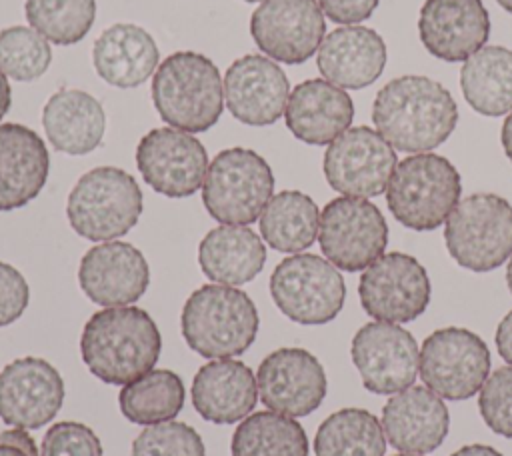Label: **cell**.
<instances>
[{
    "label": "cell",
    "mask_w": 512,
    "mask_h": 456,
    "mask_svg": "<svg viewBox=\"0 0 512 456\" xmlns=\"http://www.w3.org/2000/svg\"><path fill=\"white\" fill-rule=\"evenodd\" d=\"M264 262L266 246L248 226H216L198 244L200 270L214 284H246L262 272Z\"/></svg>",
    "instance_id": "cell-29"
},
{
    "label": "cell",
    "mask_w": 512,
    "mask_h": 456,
    "mask_svg": "<svg viewBox=\"0 0 512 456\" xmlns=\"http://www.w3.org/2000/svg\"><path fill=\"white\" fill-rule=\"evenodd\" d=\"M42 126L48 142L58 152L82 156L100 146L106 130V112L92 94L60 88L44 104Z\"/></svg>",
    "instance_id": "cell-27"
},
{
    "label": "cell",
    "mask_w": 512,
    "mask_h": 456,
    "mask_svg": "<svg viewBox=\"0 0 512 456\" xmlns=\"http://www.w3.org/2000/svg\"><path fill=\"white\" fill-rule=\"evenodd\" d=\"M30 26L56 46L80 42L96 18V0H26Z\"/></svg>",
    "instance_id": "cell-35"
},
{
    "label": "cell",
    "mask_w": 512,
    "mask_h": 456,
    "mask_svg": "<svg viewBox=\"0 0 512 456\" xmlns=\"http://www.w3.org/2000/svg\"><path fill=\"white\" fill-rule=\"evenodd\" d=\"M460 88L478 114H508L512 110V50L504 46L476 50L462 64Z\"/></svg>",
    "instance_id": "cell-30"
},
{
    "label": "cell",
    "mask_w": 512,
    "mask_h": 456,
    "mask_svg": "<svg viewBox=\"0 0 512 456\" xmlns=\"http://www.w3.org/2000/svg\"><path fill=\"white\" fill-rule=\"evenodd\" d=\"M260 326L252 298L234 286L204 284L184 302L180 328L186 344L202 358H234L256 340Z\"/></svg>",
    "instance_id": "cell-4"
},
{
    "label": "cell",
    "mask_w": 512,
    "mask_h": 456,
    "mask_svg": "<svg viewBox=\"0 0 512 456\" xmlns=\"http://www.w3.org/2000/svg\"><path fill=\"white\" fill-rule=\"evenodd\" d=\"M478 410L486 426L504 436L512 438V366L494 370L478 396Z\"/></svg>",
    "instance_id": "cell-38"
},
{
    "label": "cell",
    "mask_w": 512,
    "mask_h": 456,
    "mask_svg": "<svg viewBox=\"0 0 512 456\" xmlns=\"http://www.w3.org/2000/svg\"><path fill=\"white\" fill-rule=\"evenodd\" d=\"M258 396L262 404L292 418L308 416L326 398L328 380L320 360L296 346L270 352L256 372Z\"/></svg>",
    "instance_id": "cell-17"
},
{
    "label": "cell",
    "mask_w": 512,
    "mask_h": 456,
    "mask_svg": "<svg viewBox=\"0 0 512 456\" xmlns=\"http://www.w3.org/2000/svg\"><path fill=\"white\" fill-rule=\"evenodd\" d=\"M186 402L182 378L166 368H152L140 378L122 386L118 406L126 420L152 426L174 420Z\"/></svg>",
    "instance_id": "cell-32"
},
{
    "label": "cell",
    "mask_w": 512,
    "mask_h": 456,
    "mask_svg": "<svg viewBox=\"0 0 512 456\" xmlns=\"http://www.w3.org/2000/svg\"><path fill=\"white\" fill-rule=\"evenodd\" d=\"M372 122L392 148L420 154L448 140L458 122V106L440 82L400 76L378 90Z\"/></svg>",
    "instance_id": "cell-1"
},
{
    "label": "cell",
    "mask_w": 512,
    "mask_h": 456,
    "mask_svg": "<svg viewBox=\"0 0 512 456\" xmlns=\"http://www.w3.org/2000/svg\"><path fill=\"white\" fill-rule=\"evenodd\" d=\"M380 424L396 450L426 454L446 440L450 414L442 398L428 386H408L384 404Z\"/></svg>",
    "instance_id": "cell-22"
},
{
    "label": "cell",
    "mask_w": 512,
    "mask_h": 456,
    "mask_svg": "<svg viewBox=\"0 0 512 456\" xmlns=\"http://www.w3.org/2000/svg\"><path fill=\"white\" fill-rule=\"evenodd\" d=\"M190 394L196 412L206 422L234 424L244 420L256 406V374L240 360H210L194 374Z\"/></svg>",
    "instance_id": "cell-24"
},
{
    "label": "cell",
    "mask_w": 512,
    "mask_h": 456,
    "mask_svg": "<svg viewBox=\"0 0 512 456\" xmlns=\"http://www.w3.org/2000/svg\"><path fill=\"white\" fill-rule=\"evenodd\" d=\"M424 48L438 60L464 62L490 36V16L482 0H426L418 16Z\"/></svg>",
    "instance_id": "cell-21"
},
{
    "label": "cell",
    "mask_w": 512,
    "mask_h": 456,
    "mask_svg": "<svg viewBox=\"0 0 512 456\" xmlns=\"http://www.w3.org/2000/svg\"><path fill=\"white\" fill-rule=\"evenodd\" d=\"M324 14L318 0H264L250 18L254 44L272 60L302 64L324 40Z\"/></svg>",
    "instance_id": "cell-16"
},
{
    "label": "cell",
    "mask_w": 512,
    "mask_h": 456,
    "mask_svg": "<svg viewBox=\"0 0 512 456\" xmlns=\"http://www.w3.org/2000/svg\"><path fill=\"white\" fill-rule=\"evenodd\" d=\"M318 242L322 254L338 270H366L386 250L388 224L370 200L340 196L320 212Z\"/></svg>",
    "instance_id": "cell-10"
},
{
    "label": "cell",
    "mask_w": 512,
    "mask_h": 456,
    "mask_svg": "<svg viewBox=\"0 0 512 456\" xmlns=\"http://www.w3.org/2000/svg\"><path fill=\"white\" fill-rule=\"evenodd\" d=\"M380 0H318L322 12L336 24H356L372 16Z\"/></svg>",
    "instance_id": "cell-41"
},
{
    "label": "cell",
    "mask_w": 512,
    "mask_h": 456,
    "mask_svg": "<svg viewBox=\"0 0 512 456\" xmlns=\"http://www.w3.org/2000/svg\"><path fill=\"white\" fill-rule=\"evenodd\" d=\"M136 166L154 192L168 198H188L204 184L208 154L190 132L154 128L136 146Z\"/></svg>",
    "instance_id": "cell-13"
},
{
    "label": "cell",
    "mask_w": 512,
    "mask_h": 456,
    "mask_svg": "<svg viewBox=\"0 0 512 456\" xmlns=\"http://www.w3.org/2000/svg\"><path fill=\"white\" fill-rule=\"evenodd\" d=\"M494 340H496V350L502 356V360H506L512 366V310L500 320Z\"/></svg>",
    "instance_id": "cell-43"
},
{
    "label": "cell",
    "mask_w": 512,
    "mask_h": 456,
    "mask_svg": "<svg viewBox=\"0 0 512 456\" xmlns=\"http://www.w3.org/2000/svg\"><path fill=\"white\" fill-rule=\"evenodd\" d=\"M450 456H502V454L496 448L486 446V444H468Z\"/></svg>",
    "instance_id": "cell-44"
},
{
    "label": "cell",
    "mask_w": 512,
    "mask_h": 456,
    "mask_svg": "<svg viewBox=\"0 0 512 456\" xmlns=\"http://www.w3.org/2000/svg\"><path fill=\"white\" fill-rule=\"evenodd\" d=\"M64 402V380L44 358L24 356L0 372V418L16 428L36 430L52 422Z\"/></svg>",
    "instance_id": "cell-18"
},
{
    "label": "cell",
    "mask_w": 512,
    "mask_h": 456,
    "mask_svg": "<svg viewBox=\"0 0 512 456\" xmlns=\"http://www.w3.org/2000/svg\"><path fill=\"white\" fill-rule=\"evenodd\" d=\"M394 168V148L368 126L348 128L328 144L324 154V176L344 196L372 198L382 194Z\"/></svg>",
    "instance_id": "cell-15"
},
{
    "label": "cell",
    "mask_w": 512,
    "mask_h": 456,
    "mask_svg": "<svg viewBox=\"0 0 512 456\" xmlns=\"http://www.w3.org/2000/svg\"><path fill=\"white\" fill-rule=\"evenodd\" d=\"M40 456H102V444L86 424L62 420L46 430Z\"/></svg>",
    "instance_id": "cell-39"
},
{
    "label": "cell",
    "mask_w": 512,
    "mask_h": 456,
    "mask_svg": "<svg viewBox=\"0 0 512 456\" xmlns=\"http://www.w3.org/2000/svg\"><path fill=\"white\" fill-rule=\"evenodd\" d=\"M290 86L284 70L266 56L246 54L224 74V98L230 114L248 126H270L286 110Z\"/></svg>",
    "instance_id": "cell-20"
},
{
    "label": "cell",
    "mask_w": 512,
    "mask_h": 456,
    "mask_svg": "<svg viewBox=\"0 0 512 456\" xmlns=\"http://www.w3.org/2000/svg\"><path fill=\"white\" fill-rule=\"evenodd\" d=\"M318 226V206L300 190L274 194L260 214V234L278 252L296 254L310 248L318 238Z\"/></svg>",
    "instance_id": "cell-31"
},
{
    "label": "cell",
    "mask_w": 512,
    "mask_h": 456,
    "mask_svg": "<svg viewBox=\"0 0 512 456\" xmlns=\"http://www.w3.org/2000/svg\"><path fill=\"white\" fill-rule=\"evenodd\" d=\"M360 304L380 322H412L426 312L432 286L426 268L410 254L388 252L360 276Z\"/></svg>",
    "instance_id": "cell-12"
},
{
    "label": "cell",
    "mask_w": 512,
    "mask_h": 456,
    "mask_svg": "<svg viewBox=\"0 0 512 456\" xmlns=\"http://www.w3.org/2000/svg\"><path fill=\"white\" fill-rule=\"evenodd\" d=\"M420 376L440 398L466 400L480 392L490 376V350L468 328H438L422 342Z\"/></svg>",
    "instance_id": "cell-11"
},
{
    "label": "cell",
    "mask_w": 512,
    "mask_h": 456,
    "mask_svg": "<svg viewBox=\"0 0 512 456\" xmlns=\"http://www.w3.org/2000/svg\"><path fill=\"white\" fill-rule=\"evenodd\" d=\"M274 174L270 164L250 148H226L208 164L202 202L222 224L248 226L256 222L272 198Z\"/></svg>",
    "instance_id": "cell-8"
},
{
    "label": "cell",
    "mask_w": 512,
    "mask_h": 456,
    "mask_svg": "<svg viewBox=\"0 0 512 456\" xmlns=\"http://www.w3.org/2000/svg\"><path fill=\"white\" fill-rule=\"evenodd\" d=\"M444 242L462 268L496 270L512 256V204L490 192L466 196L446 220Z\"/></svg>",
    "instance_id": "cell-7"
},
{
    "label": "cell",
    "mask_w": 512,
    "mask_h": 456,
    "mask_svg": "<svg viewBox=\"0 0 512 456\" xmlns=\"http://www.w3.org/2000/svg\"><path fill=\"white\" fill-rule=\"evenodd\" d=\"M142 206V190L132 174L116 166H98L82 174L70 190L66 216L78 236L108 242L136 226Z\"/></svg>",
    "instance_id": "cell-6"
},
{
    "label": "cell",
    "mask_w": 512,
    "mask_h": 456,
    "mask_svg": "<svg viewBox=\"0 0 512 456\" xmlns=\"http://www.w3.org/2000/svg\"><path fill=\"white\" fill-rule=\"evenodd\" d=\"M162 336L152 316L138 306H112L94 312L80 336V354L102 382L124 386L160 358Z\"/></svg>",
    "instance_id": "cell-2"
},
{
    "label": "cell",
    "mask_w": 512,
    "mask_h": 456,
    "mask_svg": "<svg viewBox=\"0 0 512 456\" xmlns=\"http://www.w3.org/2000/svg\"><path fill=\"white\" fill-rule=\"evenodd\" d=\"M0 442H2V444L16 446V448L22 450L26 456H40L38 446H36L34 438L28 434L26 428H16V426H12V428L0 432Z\"/></svg>",
    "instance_id": "cell-42"
},
{
    "label": "cell",
    "mask_w": 512,
    "mask_h": 456,
    "mask_svg": "<svg viewBox=\"0 0 512 456\" xmlns=\"http://www.w3.org/2000/svg\"><path fill=\"white\" fill-rule=\"evenodd\" d=\"M130 456H206L202 436L184 422L146 426L132 442Z\"/></svg>",
    "instance_id": "cell-37"
},
{
    "label": "cell",
    "mask_w": 512,
    "mask_h": 456,
    "mask_svg": "<svg viewBox=\"0 0 512 456\" xmlns=\"http://www.w3.org/2000/svg\"><path fill=\"white\" fill-rule=\"evenodd\" d=\"M462 180L454 164L434 152L400 160L386 188L392 216L406 228L428 232L442 226L460 202Z\"/></svg>",
    "instance_id": "cell-5"
},
{
    "label": "cell",
    "mask_w": 512,
    "mask_h": 456,
    "mask_svg": "<svg viewBox=\"0 0 512 456\" xmlns=\"http://www.w3.org/2000/svg\"><path fill=\"white\" fill-rule=\"evenodd\" d=\"M316 64L320 74L350 90H360L378 80L386 66L384 38L366 26H342L324 36Z\"/></svg>",
    "instance_id": "cell-26"
},
{
    "label": "cell",
    "mask_w": 512,
    "mask_h": 456,
    "mask_svg": "<svg viewBox=\"0 0 512 456\" xmlns=\"http://www.w3.org/2000/svg\"><path fill=\"white\" fill-rule=\"evenodd\" d=\"M244 2H264V0H244Z\"/></svg>",
    "instance_id": "cell-51"
},
{
    "label": "cell",
    "mask_w": 512,
    "mask_h": 456,
    "mask_svg": "<svg viewBox=\"0 0 512 456\" xmlns=\"http://www.w3.org/2000/svg\"><path fill=\"white\" fill-rule=\"evenodd\" d=\"M0 456H26V454L22 450H18L16 446L0 442Z\"/></svg>",
    "instance_id": "cell-47"
},
{
    "label": "cell",
    "mask_w": 512,
    "mask_h": 456,
    "mask_svg": "<svg viewBox=\"0 0 512 456\" xmlns=\"http://www.w3.org/2000/svg\"><path fill=\"white\" fill-rule=\"evenodd\" d=\"M30 288L24 274L0 260V328L16 322L28 308Z\"/></svg>",
    "instance_id": "cell-40"
},
{
    "label": "cell",
    "mask_w": 512,
    "mask_h": 456,
    "mask_svg": "<svg viewBox=\"0 0 512 456\" xmlns=\"http://www.w3.org/2000/svg\"><path fill=\"white\" fill-rule=\"evenodd\" d=\"M52 62L48 40L28 26H8L0 30V70L6 78L32 82L40 78Z\"/></svg>",
    "instance_id": "cell-36"
},
{
    "label": "cell",
    "mask_w": 512,
    "mask_h": 456,
    "mask_svg": "<svg viewBox=\"0 0 512 456\" xmlns=\"http://www.w3.org/2000/svg\"><path fill=\"white\" fill-rule=\"evenodd\" d=\"M150 94L158 116L168 126L190 134L210 130L224 110L220 72L200 52H174L160 62Z\"/></svg>",
    "instance_id": "cell-3"
},
{
    "label": "cell",
    "mask_w": 512,
    "mask_h": 456,
    "mask_svg": "<svg viewBox=\"0 0 512 456\" xmlns=\"http://www.w3.org/2000/svg\"><path fill=\"white\" fill-rule=\"evenodd\" d=\"M352 362L372 394H396L412 386L420 372L414 336L392 322H368L352 338Z\"/></svg>",
    "instance_id": "cell-14"
},
{
    "label": "cell",
    "mask_w": 512,
    "mask_h": 456,
    "mask_svg": "<svg viewBox=\"0 0 512 456\" xmlns=\"http://www.w3.org/2000/svg\"><path fill=\"white\" fill-rule=\"evenodd\" d=\"M12 104V94H10V84L6 74L0 70V120L4 118V114L10 110Z\"/></svg>",
    "instance_id": "cell-45"
},
{
    "label": "cell",
    "mask_w": 512,
    "mask_h": 456,
    "mask_svg": "<svg viewBox=\"0 0 512 456\" xmlns=\"http://www.w3.org/2000/svg\"><path fill=\"white\" fill-rule=\"evenodd\" d=\"M92 62L98 76L110 86L136 88L152 76L160 54L148 30L120 22L106 28L96 38Z\"/></svg>",
    "instance_id": "cell-28"
},
{
    "label": "cell",
    "mask_w": 512,
    "mask_h": 456,
    "mask_svg": "<svg viewBox=\"0 0 512 456\" xmlns=\"http://www.w3.org/2000/svg\"><path fill=\"white\" fill-rule=\"evenodd\" d=\"M506 282H508V290L512 294V258L508 262V268H506Z\"/></svg>",
    "instance_id": "cell-48"
},
{
    "label": "cell",
    "mask_w": 512,
    "mask_h": 456,
    "mask_svg": "<svg viewBox=\"0 0 512 456\" xmlns=\"http://www.w3.org/2000/svg\"><path fill=\"white\" fill-rule=\"evenodd\" d=\"M502 148H504L508 160L512 162V110L508 112V116L502 124Z\"/></svg>",
    "instance_id": "cell-46"
},
{
    "label": "cell",
    "mask_w": 512,
    "mask_h": 456,
    "mask_svg": "<svg viewBox=\"0 0 512 456\" xmlns=\"http://www.w3.org/2000/svg\"><path fill=\"white\" fill-rule=\"evenodd\" d=\"M386 440L380 420L364 408L332 412L316 430V456H384Z\"/></svg>",
    "instance_id": "cell-34"
},
{
    "label": "cell",
    "mask_w": 512,
    "mask_h": 456,
    "mask_svg": "<svg viewBox=\"0 0 512 456\" xmlns=\"http://www.w3.org/2000/svg\"><path fill=\"white\" fill-rule=\"evenodd\" d=\"M394 456H420V454H408V452H404V454H394Z\"/></svg>",
    "instance_id": "cell-50"
},
{
    "label": "cell",
    "mask_w": 512,
    "mask_h": 456,
    "mask_svg": "<svg viewBox=\"0 0 512 456\" xmlns=\"http://www.w3.org/2000/svg\"><path fill=\"white\" fill-rule=\"evenodd\" d=\"M232 456H308V436L298 420L272 410L248 414L230 440Z\"/></svg>",
    "instance_id": "cell-33"
},
{
    "label": "cell",
    "mask_w": 512,
    "mask_h": 456,
    "mask_svg": "<svg viewBox=\"0 0 512 456\" xmlns=\"http://www.w3.org/2000/svg\"><path fill=\"white\" fill-rule=\"evenodd\" d=\"M496 2H498L506 12L512 14V0H496Z\"/></svg>",
    "instance_id": "cell-49"
},
{
    "label": "cell",
    "mask_w": 512,
    "mask_h": 456,
    "mask_svg": "<svg viewBox=\"0 0 512 456\" xmlns=\"http://www.w3.org/2000/svg\"><path fill=\"white\" fill-rule=\"evenodd\" d=\"M284 118L288 130L300 142L324 146L348 130L354 118V102L340 86L312 78L290 92Z\"/></svg>",
    "instance_id": "cell-25"
},
{
    "label": "cell",
    "mask_w": 512,
    "mask_h": 456,
    "mask_svg": "<svg viewBox=\"0 0 512 456\" xmlns=\"http://www.w3.org/2000/svg\"><path fill=\"white\" fill-rule=\"evenodd\" d=\"M48 170V148L38 132L18 122L0 124V212L32 202L42 192Z\"/></svg>",
    "instance_id": "cell-23"
},
{
    "label": "cell",
    "mask_w": 512,
    "mask_h": 456,
    "mask_svg": "<svg viewBox=\"0 0 512 456\" xmlns=\"http://www.w3.org/2000/svg\"><path fill=\"white\" fill-rule=\"evenodd\" d=\"M78 284L98 306H130L148 290L150 268L144 254L130 242H102L82 256Z\"/></svg>",
    "instance_id": "cell-19"
},
{
    "label": "cell",
    "mask_w": 512,
    "mask_h": 456,
    "mask_svg": "<svg viewBox=\"0 0 512 456\" xmlns=\"http://www.w3.org/2000/svg\"><path fill=\"white\" fill-rule=\"evenodd\" d=\"M270 296L276 308L292 322L320 326L340 314L346 300V284L330 260L316 254H292L274 268Z\"/></svg>",
    "instance_id": "cell-9"
}]
</instances>
